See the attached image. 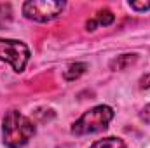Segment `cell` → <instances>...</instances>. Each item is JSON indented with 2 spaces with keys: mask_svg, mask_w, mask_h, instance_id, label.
<instances>
[{
  "mask_svg": "<svg viewBox=\"0 0 150 148\" xmlns=\"http://www.w3.org/2000/svg\"><path fill=\"white\" fill-rule=\"evenodd\" d=\"M35 125L19 111H9L4 118V141L9 148H19L33 136Z\"/></svg>",
  "mask_w": 150,
  "mask_h": 148,
  "instance_id": "1",
  "label": "cell"
},
{
  "mask_svg": "<svg viewBox=\"0 0 150 148\" xmlns=\"http://www.w3.org/2000/svg\"><path fill=\"white\" fill-rule=\"evenodd\" d=\"M113 118V111L110 106H96L93 110L86 111L72 127V132L77 136L82 134H91V132H100L105 131L108 122Z\"/></svg>",
  "mask_w": 150,
  "mask_h": 148,
  "instance_id": "2",
  "label": "cell"
},
{
  "mask_svg": "<svg viewBox=\"0 0 150 148\" xmlns=\"http://www.w3.org/2000/svg\"><path fill=\"white\" fill-rule=\"evenodd\" d=\"M0 59L12 65L16 72H23L26 61L30 59V51L19 40H2L0 38Z\"/></svg>",
  "mask_w": 150,
  "mask_h": 148,
  "instance_id": "3",
  "label": "cell"
},
{
  "mask_svg": "<svg viewBox=\"0 0 150 148\" xmlns=\"http://www.w3.org/2000/svg\"><path fill=\"white\" fill-rule=\"evenodd\" d=\"M65 4L63 2H47V0H33V2H26L23 5V12L28 19L33 21H51L54 18H58L63 11Z\"/></svg>",
  "mask_w": 150,
  "mask_h": 148,
  "instance_id": "4",
  "label": "cell"
},
{
  "mask_svg": "<svg viewBox=\"0 0 150 148\" xmlns=\"http://www.w3.org/2000/svg\"><path fill=\"white\" fill-rule=\"evenodd\" d=\"M112 23H113V14L108 11V9H103V11H100V12L94 16V19L87 21V23H86V26H87V30H89V32H93V30H96V26H98V25L108 26V25H112Z\"/></svg>",
  "mask_w": 150,
  "mask_h": 148,
  "instance_id": "5",
  "label": "cell"
},
{
  "mask_svg": "<svg viewBox=\"0 0 150 148\" xmlns=\"http://www.w3.org/2000/svg\"><path fill=\"white\" fill-rule=\"evenodd\" d=\"M12 21V7L11 4H0V30L7 28Z\"/></svg>",
  "mask_w": 150,
  "mask_h": 148,
  "instance_id": "6",
  "label": "cell"
},
{
  "mask_svg": "<svg viewBox=\"0 0 150 148\" xmlns=\"http://www.w3.org/2000/svg\"><path fill=\"white\" fill-rule=\"evenodd\" d=\"M91 148H126L124 141L119 138H107V140H100L96 141Z\"/></svg>",
  "mask_w": 150,
  "mask_h": 148,
  "instance_id": "7",
  "label": "cell"
},
{
  "mask_svg": "<svg viewBox=\"0 0 150 148\" xmlns=\"http://www.w3.org/2000/svg\"><path fill=\"white\" fill-rule=\"evenodd\" d=\"M86 65L84 63H75V65H70L68 66V70L65 72V78L67 80H74V78H77V77H80V75L86 72Z\"/></svg>",
  "mask_w": 150,
  "mask_h": 148,
  "instance_id": "8",
  "label": "cell"
},
{
  "mask_svg": "<svg viewBox=\"0 0 150 148\" xmlns=\"http://www.w3.org/2000/svg\"><path fill=\"white\" fill-rule=\"evenodd\" d=\"M136 59V56H133V54H124V56H120L119 59H115L112 63V68H117V70H124L127 65H131L133 61Z\"/></svg>",
  "mask_w": 150,
  "mask_h": 148,
  "instance_id": "9",
  "label": "cell"
},
{
  "mask_svg": "<svg viewBox=\"0 0 150 148\" xmlns=\"http://www.w3.org/2000/svg\"><path fill=\"white\" fill-rule=\"evenodd\" d=\"M133 9H136V11H147V9H150V2H147V4H138V2H131L129 4Z\"/></svg>",
  "mask_w": 150,
  "mask_h": 148,
  "instance_id": "10",
  "label": "cell"
},
{
  "mask_svg": "<svg viewBox=\"0 0 150 148\" xmlns=\"http://www.w3.org/2000/svg\"><path fill=\"white\" fill-rule=\"evenodd\" d=\"M142 118H143L145 122H150V105L145 106V110H143V113H142Z\"/></svg>",
  "mask_w": 150,
  "mask_h": 148,
  "instance_id": "11",
  "label": "cell"
}]
</instances>
